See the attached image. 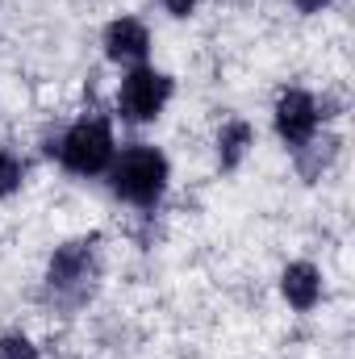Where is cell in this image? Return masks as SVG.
<instances>
[{"label":"cell","mask_w":355,"mask_h":359,"mask_svg":"<svg viewBox=\"0 0 355 359\" xmlns=\"http://www.w3.org/2000/svg\"><path fill=\"white\" fill-rule=\"evenodd\" d=\"M168 184V159L155 147H134L113 168V192L134 205H155Z\"/></svg>","instance_id":"1"},{"label":"cell","mask_w":355,"mask_h":359,"mask_svg":"<svg viewBox=\"0 0 355 359\" xmlns=\"http://www.w3.org/2000/svg\"><path fill=\"white\" fill-rule=\"evenodd\" d=\"M59 155H63V168H67V172L92 176V172H100V168L113 159V134H109L105 121H80V126L63 138Z\"/></svg>","instance_id":"2"},{"label":"cell","mask_w":355,"mask_h":359,"mask_svg":"<svg viewBox=\"0 0 355 359\" xmlns=\"http://www.w3.org/2000/svg\"><path fill=\"white\" fill-rule=\"evenodd\" d=\"M168 96H172V80H168V76H159V72H151V67H138V72H130V76L121 80L117 109H121V117H130V121H151V117L163 109Z\"/></svg>","instance_id":"3"},{"label":"cell","mask_w":355,"mask_h":359,"mask_svg":"<svg viewBox=\"0 0 355 359\" xmlns=\"http://www.w3.org/2000/svg\"><path fill=\"white\" fill-rule=\"evenodd\" d=\"M314 126H318V104H314V96H305V92H284L280 104H276V130H280V138L293 142V147H305L309 134H314Z\"/></svg>","instance_id":"4"},{"label":"cell","mask_w":355,"mask_h":359,"mask_svg":"<svg viewBox=\"0 0 355 359\" xmlns=\"http://www.w3.org/2000/svg\"><path fill=\"white\" fill-rule=\"evenodd\" d=\"M147 46H151V34H147V25L134 21V17H121V21H113V25L105 29V50H109V59H117V63H138V59L147 55Z\"/></svg>","instance_id":"5"},{"label":"cell","mask_w":355,"mask_h":359,"mask_svg":"<svg viewBox=\"0 0 355 359\" xmlns=\"http://www.w3.org/2000/svg\"><path fill=\"white\" fill-rule=\"evenodd\" d=\"M92 276V247L88 243H67L55 259H51V288H67Z\"/></svg>","instance_id":"6"},{"label":"cell","mask_w":355,"mask_h":359,"mask_svg":"<svg viewBox=\"0 0 355 359\" xmlns=\"http://www.w3.org/2000/svg\"><path fill=\"white\" fill-rule=\"evenodd\" d=\"M318 292H322V280L314 264H293L284 271V297L293 309H314L318 305Z\"/></svg>","instance_id":"7"},{"label":"cell","mask_w":355,"mask_h":359,"mask_svg":"<svg viewBox=\"0 0 355 359\" xmlns=\"http://www.w3.org/2000/svg\"><path fill=\"white\" fill-rule=\"evenodd\" d=\"M247 142H251V126H243V121H230V126L222 130V163H226V168H234V163L243 159Z\"/></svg>","instance_id":"8"},{"label":"cell","mask_w":355,"mask_h":359,"mask_svg":"<svg viewBox=\"0 0 355 359\" xmlns=\"http://www.w3.org/2000/svg\"><path fill=\"white\" fill-rule=\"evenodd\" d=\"M21 176H25L21 159H17V155H8V151H0V196L17 192V184H21Z\"/></svg>","instance_id":"9"},{"label":"cell","mask_w":355,"mask_h":359,"mask_svg":"<svg viewBox=\"0 0 355 359\" xmlns=\"http://www.w3.org/2000/svg\"><path fill=\"white\" fill-rule=\"evenodd\" d=\"M0 359H38V347L21 334H4L0 339Z\"/></svg>","instance_id":"10"},{"label":"cell","mask_w":355,"mask_h":359,"mask_svg":"<svg viewBox=\"0 0 355 359\" xmlns=\"http://www.w3.org/2000/svg\"><path fill=\"white\" fill-rule=\"evenodd\" d=\"M163 4H168V8H172V13H176V17H188V13H192V4H196V0H163Z\"/></svg>","instance_id":"11"},{"label":"cell","mask_w":355,"mask_h":359,"mask_svg":"<svg viewBox=\"0 0 355 359\" xmlns=\"http://www.w3.org/2000/svg\"><path fill=\"white\" fill-rule=\"evenodd\" d=\"M322 4H330V0H297V8H301V13H318Z\"/></svg>","instance_id":"12"}]
</instances>
